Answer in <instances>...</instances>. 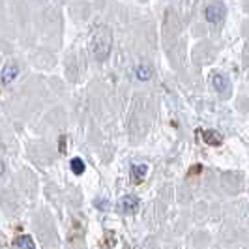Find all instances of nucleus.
<instances>
[{
    "label": "nucleus",
    "mask_w": 249,
    "mask_h": 249,
    "mask_svg": "<svg viewBox=\"0 0 249 249\" xmlns=\"http://www.w3.org/2000/svg\"><path fill=\"white\" fill-rule=\"evenodd\" d=\"M92 54L98 62H105L112 49V32L109 26H100L92 37Z\"/></svg>",
    "instance_id": "obj_1"
},
{
    "label": "nucleus",
    "mask_w": 249,
    "mask_h": 249,
    "mask_svg": "<svg viewBox=\"0 0 249 249\" xmlns=\"http://www.w3.org/2000/svg\"><path fill=\"white\" fill-rule=\"evenodd\" d=\"M204 17H206V21L208 23H212V25H217V23H221L225 17V6L221 2H213V4H208L206 6V10H204Z\"/></svg>",
    "instance_id": "obj_2"
},
{
    "label": "nucleus",
    "mask_w": 249,
    "mask_h": 249,
    "mask_svg": "<svg viewBox=\"0 0 249 249\" xmlns=\"http://www.w3.org/2000/svg\"><path fill=\"white\" fill-rule=\"evenodd\" d=\"M139 210V199L133 195H124L122 199L118 200V212L125 213V215H131Z\"/></svg>",
    "instance_id": "obj_3"
},
{
    "label": "nucleus",
    "mask_w": 249,
    "mask_h": 249,
    "mask_svg": "<svg viewBox=\"0 0 249 249\" xmlns=\"http://www.w3.org/2000/svg\"><path fill=\"white\" fill-rule=\"evenodd\" d=\"M212 87L221 94V96H229L231 94V81H229V77L223 73H213L212 75Z\"/></svg>",
    "instance_id": "obj_4"
},
{
    "label": "nucleus",
    "mask_w": 249,
    "mask_h": 249,
    "mask_svg": "<svg viewBox=\"0 0 249 249\" xmlns=\"http://www.w3.org/2000/svg\"><path fill=\"white\" fill-rule=\"evenodd\" d=\"M17 75H19V66L15 62H8L2 68V85L4 87L12 85L13 81L17 79Z\"/></svg>",
    "instance_id": "obj_5"
},
{
    "label": "nucleus",
    "mask_w": 249,
    "mask_h": 249,
    "mask_svg": "<svg viewBox=\"0 0 249 249\" xmlns=\"http://www.w3.org/2000/svg\"><path fill=\"white\" fill-rule=\"evenodd\" d=\"M12 249H36V246H34V240L28 234H21L12 242Z\"/></svg>",
    "instance_id": "obj_6"
},
{
    "label": "nucleus",
    "mask_w": 249,
    "mask_h": 249,
    "mask_svg": "<svg viewBox=\"0 0 249 249\" xmlns=\"http://www.w3.org/2000/svg\"><path fill=\"white\" fill-rule=\"evenodd\" d=\"M200 135H202V141L206 144H212V146H219L221 141H223V137L213 129H204V131H200Z\"/></svg>",
    "instance_id": "obj_7"
},
{
    "label": "nucleus",
    "mask_w": 249,
    "mask_h": 249,
    "mask_svg": "<svg viewBox=\"0 0 249 249\" xmlns=\"http://www.w3.org/2000/svg\"><path fill=\"white\" fill-rule=\"evenodd\" d=\"M148 175V165H133L131 167V178H133V182H142L144 180V176Z\"/></svg>",
    "instance_id": "obj_8"
},
{
    "label": "nucleus",
    "mask_w": 249,
    "mask_h": 249,
    "mask_svg": "<svg viewBox=\"0 0 249 249\" xmlns=\"http://www.w3.org/2000/svg\"><path fill=\"white\" fill-rule=\"evenodd\" d=\"M135 75H137L139 81H148L150 77H152V68H150L148 64H139L137 68H135Z\"/></svg>",
    "instance_id": "obj_9"
},
{
    "label": "nucleus",
    "mask_w": 249,
    "mask_h": 249,
    "mask_svg": "<svg viewBox=\"0 0 249 249\" xmlns=\"http://www.w3.org/2000/svg\"><path fill=\"white\" fill-rule=\"evenodd\" d=\"M70 167H71V171H73L75 175H83L85 173V161L81 158H73L70 161Z\"/></svg>",
    "instance_id": "obj_10"
}]
</instances>
